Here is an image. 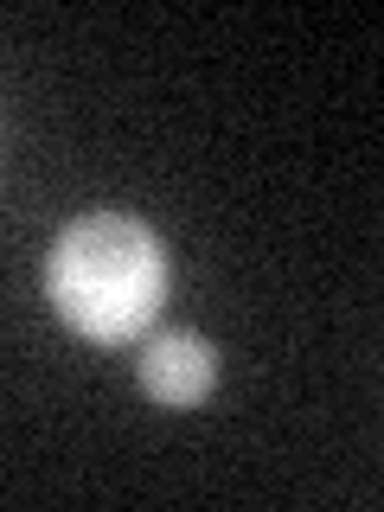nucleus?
I'll list each match as a JSON object with an SVG mask.
<instances>
[{
	"label": "nucleus",
	"mask_w": 384,
	"mask_h": 512,
	"mask_svg": "<svg viewBox=\"0 0 384 512\" xmlns=\"http://www.w3.org/2000/svg\"><path fill=\"white\" fill-rule=\"evenodd\" d=\"M52 308L71 320L84 340L122 346L154 327L160 301H167V250L141 218L128 212H90L64 224L45 263Z\"/></svg>",
	"instance_id": "1"
},
{
	"label": "nucleus",
	"mask_w": 384,
	"mask_h": 512,
	"mask_svg": "<svg viewBox=\"0 0 384 512\" xmlns=\"http://www.w3.org/2000/svg\"><path fill=\"white\" fill-rule=\"evenodd\" d=\"M135 378L154 404L186 410L218 384V352H212V340H199V333H160V340H148V352H141Z\"/></svg>",
	"instance_id": "2"
}]
</instances>
